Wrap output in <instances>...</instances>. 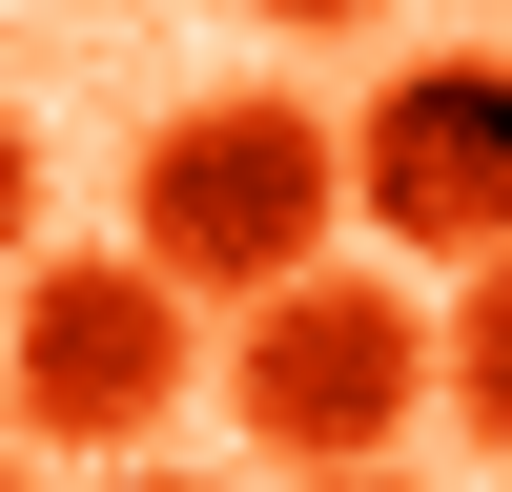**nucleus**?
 <instances>
[{
    "mask_svg": "<svg viewBox=\"0 0 512 492\" xmlns=\"http://www.w3.org/2000/svg\"><path fill=\"white\" fill-rule=\"evenodd\" d=\"M123 226H144V267L185 287V308H246V287L328 267V226H349L328 103H287V82L164 103V123H144V164H123Z\"/></svg>",
    "mask_w": 512,
    "mask_h": 492,
    "instance_id": "f257e3e1",
    "label": "nucleus"
},
{
    "mask_svg": "<svg viewBox=\"0 0 512 492\" xmlns=\"http://www.w3.org/2000/svg\"><path fill=\"white\" fill-rule=\"evenodd\" d=\"M205 390V308L144 267V246H41L21 267V328H0V410L41 451H164V410Z\"/></svg>",
    "mask_w": 512,
    "mask_h": 492,
    "instance_id": "f03ea898",
    "label": "nucleus"
},
{
    "mask_svg": "<svg viewBox=\"0 0 512 492\" xmlns=\"http://www.w3.org/2000/svg\"><path fill=\"white\" fill-rule=\"evenodd\" d=\"M226 410L287 451V472H369V451L431 410V308L390 267H287L226 308Z\"/></svg>",
    "mask_w": 512,
    "mask_h": 492,
    "instance_id": "7ed1b4c3",
    "label": "nucleus"
},
{
    "mask_svg": "<svg viewBox=\"0 0 512 492\" xmlns=\"http://www.w3.org/2000/svg\"><path fill=\"white\" fill-rule=\"evenodd\" d=\"M328 164H349V226L431 246V267L512 246V62H390Z\"/></svg>",
    "mask_w": 512,
    "mask_h": 492,
    "instance_id": "20e7f679",
    "label": "nucleus"
},
{
    "mask_svg": "<svg viewBox=\"0 0 512 492\" xmlns=\"http://www.w3.org/2000/svg\"><path fill=\"white\" fill-rule=\"evenodd\" d=\"M431 410L512 451V246H472V267H451V308H431Z\"/></svg>",
    "mask_w": 512,
    "mask_h": 492,
    "instance_id": "39448f33",
    "label": "nucleus"
},
{
    "mask_svg": "<svg viewBox=\"0 0 512 492\" xmlns=\"http://www.w3.org/2000/svg\"><path fill=\"white\" fill-rule=\"evenodd\" d=\"M21 246H41V123L0 103V267H21Z\"/></svg>",
    "mask_w": 512,
    "mask_h": 492,
    "instance_id": "423d86ee",
    "label": "nucleus"
},
{
    "mask_svg": "<svg viewBox=\"0 0 512 492\" xmlns=\"http://www.w3.org/2000/svg\"><path fill=\"white\" fill-rule=\"evenodd\" d=\"M246 21H287V41H349V21H390V0H246Z\"/></svg>",
    "mask_w": 512,
    "mask_h": 492,
    "instance_id": "0eeeda50",
    "label": "nucleus"
},
{
    "mask_svg": "<svg viewBox=\"0 0 512 492\" xmlns=\"http://www.w3.org/2000/svg\"><path fill=\"white\" fill-rule=\"evenodd\" d=\"M103 492H205V472H164V451H103Z\"/></svg>",
    "mask_w": 512,
    "mask_h": 492,
    "instance_id": "6e6552de",
    "label": "nucleus"
},
{
    "mask_svg": "<svg viewBox=\"0 0 512 492\" xmlns=\"http://www.w3.org/2000/svg\"><path fill=\"white\" fill-rule=\"evenodd\" d=\"M308 492H410V472H390V451H369V472H308Z\"/></svg>",
    "mask_w": 512,
    "mask_h": 492,
    "instance_id": "1a4fd4ad",
    "label": "nucleus"
},
{
    "mask_svg": "<svg viewBox=\"0 0 512 492\" xmlns=\"http://www.w3.org/2000/svg\"><path fill=\"white\" fill-rule=\"evenodd\" d=\"M0 492H41V472H21V451H0Z\"/></svg>",
    "mask_w": 512,
    "mask_h": 492,
    "instance_id": "9d476101",
    "label": "nucleus"
}]
</instances>
